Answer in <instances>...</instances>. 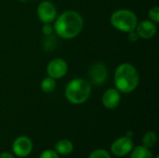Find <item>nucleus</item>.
Wrapping results in <instances>:
<instances>
[{
  "label": "nucleus",
  "instance_id": "nucleus-1",
  "mask_svg": "<svg viewBox=\"0 0 159 158\" xmlns=\"http://www.w3.org/2000/svg\"><path fill=\"white\" fill-rule=\"evenodd\" d=\"M83 17L75 10H66L57 16L53 28L57 36L69 40L76 37L83 30Z\"/></svg>",
  "mask_w": 159,
  "mask_h": 158
},
{
  "label": "nucleus",
  "instance_id": "nucleus-2",
  "mask_svg": "<svg viewBox=\"0 0 159 158\" xmlns=\"http://www.w3.org/2000/svg\"><path fill=\"white\" fill-rule=\"evenodd\" d=\"M115 87L124 94L131 93L137 89L140 84V74L137 68L129 62L119 64L115 71Z\"/></svg>",
  "mask_w": 159,
  "mask_h": 158
},
{
  "label": "nucleus",
  "instance_id": "nucleus-3",
  "mask_svg": "<svg viewBox=\"0 0 159 158\" xmlns=\"http://www.w3.org/2000/svg\"><path fill=\"white\" fill-rule=\"evenodd\" d=\"M65 98L66 100L75 105L86 102L91 94V84L83 78L72 79L65 88Z\"/></svg>",
  "mask_w": 159,
  "mask_h": 158
},
{
  "label": "nucleus",
  "instance_id": "nucleus-4",
  "mask_svg": "<svg viewBox=\"0 0 159 158\" xmlns=\"http://www.w3.org/2000/svg\"><path fill=\"white\" fill-rule=\"evenodd\" d=\"M111 25L117 31L129 33L134 31L139 22L135 12L127 8H120L114 11L110 17Z\"/></svg>",
  "mask_w": 159,
  "mask_h": 158
},
{
  "label": "nucleus",
  "instance_id": "nucleus-5",
  "mask_svg": "<svg viewBox=\"0 0 159 158\" xmlns=\"http://www.w3.org/2000/svg\"><path fill=\"white\" fill-rule=\"evenodd\" d=\"M38 20L43 23H52L57 18L56 6L48 0H45L39 3L36 9Z\"/></svg>",
  "mask_w": 159,
  "mask_h": 158
},
{
  "label": "nucleus",
  "instance_id": "nucleus-6",
  "mask_svg": "<svg viewBox=\"0 0 159 158\" xmlns=\"http://www.w3.org/2000/svg\"><path fill=\"white\" fill-rule=\"evenodd\" d=\"M89 83L95 86H102L108 77V70L103 62L97 61L94 62L89 69Z\"/></svg>",
  "mask_w": 159,
  "mask_h": 158
},
{
  "label": "nucleus",
  "instance_id": "nucleus-7",
  "mask_svg": "<svg viewBox=\"0 0 159 158\" xmlns=\"http://www.w3.org/2000/svg\"><path fill=\"white\" fill-rule=\"evenodd\" d=\"M68 63L61 58H55L51 60L47 66V74L55 80L61 79L68 73Z\"/></svg>",
  "mask_w": 159,
  "mask_h": 158
},
{
  "label": "nucleus",
  "instance_id": "nucleus-8",
  "mask_svg": "<svg viewBox=\"0 0 159 158\" xmlns=\"http://www.w3.org/2000/svg\"><path fill=\"white\" fill-rule=\"evenodd\" d=\"M133 149V142L128 136L116 139L111 145V152L116 156H125Z\"/></svg>",
  "mask_w": 159,
  "mask_h": 158
},
{
  "label": "nucleus",
  "instance_id": "nucleus-9",
  "mask_svg": "<svg viewBox=\"0 0 159 158\" xmlns=\"http://www.w3.org/2000/svg\"><path fill=\"white\" fill-rule=\"evenodd\" d=\"M12 150L17 156L26 157L33 150V142L27 136H20L14 141Z\"/></svg>",
  "mask_w": 159,
  "mask_h": 158
},
{
  "label": "nucleus",
  "instance_id": "nucleus-10",
  "mask_svg": "<svg viewBox=\"0 0 159 158\" xmlns=\"http://www.w3.org/2000/svg\"><path fill=\"white\" fill-rule=\"evenodd\" d=\"M135 31L139 35V38L148 40L153 38L157 34V23L151 21L150 20H144L141 22H138Z\"/></svg>",
  "mask_w": 159,
  "mask_h": 158
},
{
  "label": "nucleus",
  "instance_id": "nucleus-11",
  "mask_svg": "<svg viewBox=\"0 0 159 158\" xmlns=\"http://www.w3.org/2000/svg\"><path fill=\"white\" fill-rule=\"evenodd\" d=\"M121 93L116 88H110L105 90L102 97V102L106 109L114 110L120 104Z\"/></svg>",
  "mask_w": 159,
  "mask_h": 158
},
{
  "label": "nucleus",
  "instance_id": "nucleus-12",
  "mask_svg": "<svg viewBox=\"0 0 159 158\" xmlns=\"http://www.w3.org/2000/svg\"><path fill=\"white\" fill-rule=\"evenodd\" d=\"M74 150V145L72 142L68 140H61L55 145V151L61 156H68Z\"/></svg>",
  "mask_w": 159,
  "mask_h": 158
},
{
  "label": "nucleus",
  "instance_id": "nucleus-13",
  "mask_svg": "<svg viewBox=\"0 0 159 158\" xmlns=\"http://www.w3.org/2000/svg\"><path fill=\"white\" fill-rule=\"evenodd\" d=\"M130 158H155L150 149L144 147L143 145L137 146L131 150Z\"/></svg>",
  "mask_w": 159,
  "mask_h": 158
},
{
  "label": "nucleus",
  "instance_id": "nucleus-14",
  "mask_svg": "<svg viewBox=\"0 0 159 158\" xmlns=\"http://www.w3.org/2000/svg\"><path fill=\"white\" fill-rule=\"evenodd\" d=\"M56 80L50 76H47L45 77L42 81H41V84H40V87H41V89L43 92L45 93H51L55 90L56 88Z\"/></svg>",
  "mask_w": 159,
  "mask_h": 158
},
{
  "label": "nucleus",
  "instance_id": "nucleus-15",
  "mask_svg": "<svg viewBox=\"0 0 159 158\" xmlns=\"http://www.w3.org/2000/svg\"><path fill=\"white\" fill-rule=\"evenodd\" d=\"M157 134L154 131H148L144 134V136L143 137V145L148 149L154 147L157 143Z\"/></svg>",
  "mask_w": 159,
  "mask_h": 158
},
{
  "label": "nucleus",
  "instance_id": "nucleus-16",
  "mask_svg": "<svg viewBox=\"0 0 159 158\" xmlns=\"http://www.w3.org/2000/svg\"><path fill=\"white\" fill-rule=\"evenodd\" d=\"M148 20H150L151 21L155 22V23H158L159 22V7L156 6L153 7L149 9L148 11Z\"/></svg>",
  "mask_w": 159,
  "mask_h": 158
},
{
  "label": "nucleus",
  "instance_id": "nucleus-17",
  "mask_svg": "<svg viewBox=\"0 0 159 158\" xmlns=\"http://www.w3.org/2000/svg\"><path fill=\"white\" fill-rule=\"evenodd\" d=\"M89 158H111V156L106 150L97 149L89 155Z\"/></svg>",
  "mask_w": 159,
  "mask_h": 158
},
{
  "label": "nucleus",
  "instance_id": "nucleus-18",
  "mask_svg": "<svg viewBox=\"0 0 159 158\" xmlns=\"http://www.w3.org/2000/svg\"><path fill=\"white\" fill-rule=\"evenodd\" d=\"M42 33L45 36L52 35L54 33V28L51 23H43L42 26Z\"/></svg>",
  "mask_w": 159,
  "mask_h": 158
},
{
  "label": "nucleus",
  "instance_id": "nucleus-19",
  "mask_svg": "<svg viewBox=\"0 0 159 158\" xmlns=\"http://www.w3.org/2000/svg\"><path fill=\"white\" fill-rule=\"evenodd\" d=\"M39 158H60L59 157V154L54 151V150H45L41 155Z\"/></svg>",
  "mask_w": 159,
  "mask_h": 158
},
{
  "label": "nucleus",
  "instance_id": "nucleus-20",
  "mask_svg": "<svg viewBox=\"0 0 159 158\" xmlns=\"http://www.w3.org/2000/svg\"><path fill=\"white\" fill-rule=\"evenodd\" d=\"M128 38L130 42H137L139 40V35L137 34L136 31H131L128 33Z\"/></svg>",
  "mask_w": 159,
  "mask_h": 158
},
{
  "label": "nucleus",
  "instance_id": "nucleus-21",
  "mask_svg": "<svg viewBox=\"0 0 159 158\" xmlns=\"http://www.w3.org/2000/svg\"><path fill=\"white\" fill-rule=\"evenodd\" d=\"M0 158H14V156H12V154L5 152V153L0 154Z\"/></svg>",
  "mask_w": 159,
  "mask_h": 158
},
{
  "label": "nucleus",
  "instance_id": "nucleus-22",
  "mask_svg": "<svg viewBox=\"0 0 159 158\" xmlns=\"http://www.w3.org/2000/svg\"><path fill=\"white\" fill-rule=\"evenodd\" d=\"M155 158H159V156H158V155H157V156H156V157H155Z\"/></svg>",
  "mask_w": 159,
  "mask_h": 158
},
{
  "label": "nucleus",
  "instance_id": "nucleus-23",
  "mask_svg": "<svg viewBox=\"0 0 159 158\" xmlns=\"http://www.w3.org/2000/svg\"><path fill=\"white\" fill-rule=\"evenodd\" d=\"M33 1H34V0H33Z\"/></svg>",
  "mask_w": 159,
  "mask_h": 158
}]
</instances>
